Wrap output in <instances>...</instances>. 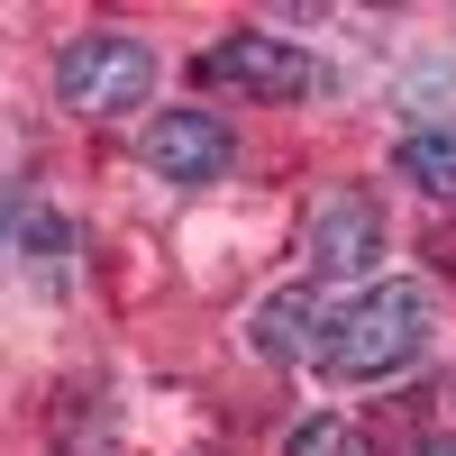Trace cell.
Listing matches in <instances>:
<instances>
[{
  "instance_id": "obj_9",
  "label": "cell",
  "mask_w": 456,
  "mask_h": 456,
  "mask_svg": "<svg viewBox=\"0 0 456 456\" xmlns=\"http://www.w3.org/2000/svg\"><path fill=\"white\" fill-rule=\"evenodd\" d=\"M283 456H374V447H365L347 420H301V429L283 438Z\"/></svg>"
},
{
  "instance_id": "obj_6",
  "label": "cell",
  "mask_w": 456,
  "mask_h": 456,
  "mask_svg": "<svg viewBox=\"0 0 456 456\" xmlns=\"http://www.w3.org/2000/svg\"><path fill=\"white\" fill-rule=\"evenodd\" d=\"M320 301H311V283H292V292H274V301H256V320H247V338H256V356H311L320 347Z\"/></svg>"
},
{
  "instance_id": "obj_2",
  "label": "cell",
  "mask_w": 456,
  "mask_h": 456,
  "mask_svg": "<svg viewBox=\"0 0 456 456\" xmlns=\"http://www.w3.org/2000/svg\"><path fill=\"white\" fill-rule=\"evenodd\" d=\"M156 92V46L146 37H119V28H92L55 55V101L73 119H128V110Z\"/></svg>"
},
{
  "instance_id": "obj_5",
  "label": "cell",
  "mask_w": 456,
  "mask_h": 456,
  "mask_svg": "<svg viewBox=\"0 0 456 456\" xmlns=\"http://www.w3.org/2000/svg\"><path fill=\"white\" fill-rule=\"evenodd\" d=\"M311 265L320 274H374V265H384V210H374L356 183L311 210Z\"/></svg>"
},
{
  "instance_id": "obj_4",
  "label": "cell",
  "mask_w": 456,
  "mask_h": 456,
  "mask_svg": "<svg viewBox=\"0 0 456 456\" xmlns=\"http://www.w3.org/2000/svg\"><path fill=\"white\" fill-rule=\"evenodd\" d=\"M146 165H156L165 183H219L228 165H238V137H228L210 110H165V119H146Z\"/></svg>"
},
{
  "instance_id": "obj_3",
  "label": "cell",
  "mask_w": 456,
  "mask_h": 456,
  "mask_svg": "<svg viewBox=\"0 0 456 456\" xmlns=\"http://www.w3.org/2000/svg\"><path fill=\"white\" fill-rule=\"evenodd\" d=\"M192 83L201 92H238V101H301L311 92V55H301L292 37L238 28V37H219L210 55H192Z\"/></svg>"
},
{
  "instance_id": "obj_11",
  "label": "cell",
  "mask_w": 456,
  "mask_h": 456,
  "mask_svg": "<svg viewBox=\"0 0 456 456\" xmlns=\"http://www.w3.org/2000/svg\"><path fill=\"white\" fill-rule=\"evenodd\" d=\"M411 456H456V429H438V438H420Z\"/></svg>"
},
{
  "instance_id": "obj_10",
  "label": "cell",
  "mask_w": 456,
  "mask_h": 456,
  "mask_svg": "<svg viewBox=\"0 0 456 456\" xmlns=\"http://www.w3.org/2000/svg\"><path fill=\"white\" fill-rule=\"evenodd\" d=\"M19 228H28V210H19L10 183H0V274H10V238H19Z\"/></svg>"
},
{
  "instance_id": "obj_7",
  "label": "cell",
  "mask_w": 456,
  "mask_h": 456,
  "mask_svg": "<svg viewBox=\"0 0 456 456\" xmlns=\"http://www.w3.org/2000/svg\"><path fill=\"white\" fill-rule=\"evenodd\" d=\"M393 174L420 183V201H456V128H411L393 146Z\"/></svg>"
},
{
  "instance_id": "obj_1",
  "label": "cell",
  "mask_w": 456,
  "mask_h": 456,
  "mask_svg": "<svg viewBox=\"0 0 456 456\" xmlns=\"http://www.w3.org/2000/svg\"><path fill=\"white\" fill-rule=\"evenodd\" d=\"M429 329H438V301L420 283H365L356 301H338V311L320 320L311 365L329 374V384H384V374H402L429 347Z\"/></svg>"
},
{
  "instance_id": "obj_8",
  "label": "cell",
  "mask_w": 456,
  "mask_h": 456,
  "mask_svg": "<svg viewBox=\"0 0 456 456\" xmlns=\"http://www.w3.org/2000/svg\"><path fill=\"white\" fill-rule=\"evenodd\" d=\"M28 265H37V292H64V265H73L64 210H28Z\"/></svg>"
}]
</instances>
